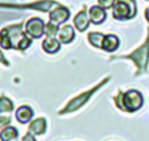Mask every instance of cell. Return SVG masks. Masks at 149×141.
<instances>
[{"instance_id": "cell-7", "label": "cell", "mask_w": 149, "mask_h": 141, "mask_svg": "<svg viewBox=\"0 0 149 141\" xmlns=\"http://www.w3.org/2000/svg\"><path fill=\"white\" fill-rule=\"evenodd\" d=\"M70 16H71L70 9L63 7V5H59V7L54 8V9L50 12V21L56 22L58 25H59V24L65 22V21L70 18Z\"/></svg>"}, {"instance_id": "cell-12", "label": "cell", "mask_w": 149, "mask_h": 141, "mask_svg": "<svg viewBox=\"0 0 149 141\" xmlns=\"http://www.w3.org/2000/svg\"><path fill=\"white\" fill-rule=\"evenodd\" d=\"M119 44H120V41H119L118 37L114 35V34H107V35H105V38H103L102 47H101V49L107 52H114L119 47Z\"/></svg>"}, {"instance_id": "cell-17", "label": "cell", "mask_w": 149, "mask_h": 141, "mask_svg": "<svg viewBox=\"0 0 149 141\" xmlns=\"http://www.w3.org/2000/svg\"><path fill=\"white\" fill-rule=\"evenodd\" d=\"M13 102L5 95H0V114H9L13 111Z\"/></svg>"}, {"instance_id": "cell-2", "label": "cell", "mask_w": 149, "mask_h": 141, "mask_svg": "<svg viewBox=\"0 0 149 141\" xmlns=\"http://www.w3.org/2000/svg\"><path fill=\"white\" fill-rule=\"evenodd\" d=\"M114 59H128L135 63L137 68L136 76L144 73L148 68V62H149V30H148V37L145 42L139 47V49L134 50L131 54L128 55H122V56H116Z\"/></svg>"}, {"instance_id": "cell-19", "label": "cell", "mask_w": 149, "mask_h": 141, "mask_svg": "<svg viewBox=\"0 0 149 141\" xmlns=\"http://www.w3.org/2000/svg\"><path fill=\"white\" fill-rule=\"evenodd\" d=\"M116 0H98V5L102 7L103 9H113V7L115 5Z\"/></svg>"}, {"instance_id": "cell-6", "label": "cell", "mask_w": 149, "mask_h": 141, "mask_svg": "<svg viewBox=\"0 0 149 141\" xmlns=\"http://www.w3.org/2000/svg\"><path fill=\"white\" fill-rule=\"evenodd\" d=\"M45 30H46V25H45L43 20L39 17L29 18L25 24V33L30 38L39 39L45 34Z\"/></svg>"}, {"instance_id": "cell-1", "label": "cell", "mask_w": 149, "mask_h": 141, "mask_svg": "<svg viewBox=\"0 0 149 141\" xmlns=\"http://www.w3.org/2000/svg\"><path fill=\"white\" fill-rule=\"evenodd\" d=\"M114 102L118 106L119 110L124 111V113H135L139 108H141L143 103H144V97L139 90H127L126 93L119 92L118 94L114 97Z\"/></svg>"}, {"instance_id": "cell-11", "label": "cell", "mask_w": 149, "mask_h": 141, "mask_svg": "<svg viewBox=\"0 0 149 141\" xmlns=\"http://www.w3.org/2000/svg\"><path fill=\"white\" fill-rule=\"evenodd\" d=\"M89 22H90V18L86 16V9H81L73 18V25L74 28L77 29L79 31H85L89 26Z\"/></svg>"}, {"instance_id": "cell-10", "label": "cell", "mask_w": 149, "mask_h": 141, "mask_svg": "<svg viewBox=\"0 0 149 141\" xmlns=\"http://www.w3.org/2000/svg\"><path fill=\"white\" fill-rule=\"evenodd\" d=\"M15 115H16V119H17L18 123L26 124V123H30L31 122L34 113H33V108L29 107V106H21V107H18L17 110H16Z\"/></svg>"}, {"instance_id": "cell-4", "label": "cell", "mask_w": 149, "mask_h": 141, "mask_svg": "<svg viewBox=\"0 0 149 141\" xmlns=\"http://www.w3.org/2000/svg\"><path fill=\"white\" fill-rule=\"evenodd\" d=\"M137 13L135 0H116L113 7V17L115 20H130Z\"/></svg>"}, {"instance_id": "cell-22", "label": "cell", "mask_w": 149, "mask_h": 141, "mask_svg": "<svg viewBox=\"0 0 149 141\" xmlns=\"http://www.w3.org/2000/svg\"><path fill=\"white\" fill-rule=\"evenodd\" d=\"M0 63H1V64H4V65H9V62H8L7 59H5V56L4 55H3V52H1V50H0Z\"/></svg>"}, {"instance_id": "cell-9", "label": "cell", "mask_w": 149, "mask_h": 141, "mask_svg": "<svg viewBox=\"0 0 149 141\" xmlns=\"http://www.w3.org/2000/svg\"><path fill=\"white\" fill-rule=\"evenodd\" d=\"M106 9H103L100 5H93L89 8V18L93 24L100 25L106 20Z\"/></svg>"}, {"instance_id": "cell-23", "label": "cell", "mask_w": 149, "mask_h": 141, "mask_svg": "<svg viewBox=\"0 0 149 141\" xmlns=\"http://www.w3.org/2000/svg\"><path fill=\"white\" fill-rule=\"evenodd\" d=\"M145 18H147V21L149 22V7L145 9Z\"/></svg>"}, {"instance_id": "cell-8", "label": "cell", "mask_w": 149, "mask_h": 141, "mask_svg": "<svg viewBox=\"0 0 149 141\" xmlns=\"http://www.w3.org/2000/svg\"><path fill=\"white\" fill-rule=\"evenodd\" d=\"M47 129V122L45 118H37L34 119L33 122H30L29 124V128H28V132L34 136H41L46 132Z\"/></svg>"}, {"instance_id": "cell-13", "label": "cell", "mask_w": 149, "mask_h": 141, "mask_svg": "<svg viewBox=\"0 0 149 141\" xmlns=\"http://www.w3.org/2000/svg\"><path fill=\"white\" fill-rule=\"evenodd\" d=\"M74 38V30L71 25H63L59 29L58 33V39L60 43H71Z\"/></svg>"}, {"instance_id": "cell-14", "label": "cell", "mask_w": 149, "mask_h": 141, "mask_svg": "<svg viewBox=\"0 0 149 141\" xmlns=\"http://www.w3.org/2000/svg\"><path fill=\"white\" fill-rule=\"evenodd\" d=\"M42 50L47 54H55L60 50V42L59 39H55L52 37H47L43 42H42Z\"/></svg>"}, {"instance_id": "cell-21", "label": "cell", "mask_w": 149, "mask_h": 141, "mask_svg": "<svg viewBox=\"0 0 149 141\" xmlns=\"http://www.w3.org/2000/svg\"><path fill=\"white\" fill-rule=\"evenodd\" d=\"M21 141H37V140H36V137H34V135H31V133H29L28 132V133L22 137V140Z\"/></svg>"}, {"instance_id": "cell-16", "label": "cell", "mask_w": 149, "mask_h": 141, "mask_svg": "<svg viewBox=\"0 0 149 141\" xmlns=\"http://www.w3.org/2000/svg\"><path fill=\"white\" fill-rule=\"evenodd\" d=\"M103 38H105V35H103L102 33H98V31H90V33L88 34L89 43L92 44V46L97 47V49H101V47H102Z\"/></svg>"}, {"instance_id": "cell-20", "label": "cell", "mask_w": 149, "mask_h": 141, "mask_svg": "<svg viewBox=\"0 0 149 141\" xmlns=\"http://www.w3.org/2000/svg\"><path fill=\"white\" fill-rule=\"evenodd\" d=\"M9 123H10V116L0 114V129H4L5 127L9 126Z\"/></svg>"}, {"instance_id": "cell-5", "label": "cell", "mask_w": 149, "mask_h": 141, "mask_svg": "<svg viewBox=\"0 0 149 141\" xmlns=\"http://www.w3.org/2000/svg\"><path fill=\"white\" fill-rule=\"evenodd\" d=\"M59 3L55 0H41V1L30 3V4L15 5V4H0V7H12V8H25V9H36L41 12H51L54 8L59 7Z\"/></svg>"}, {"instance_id": "cell-3", "label": "cell", "mask_w": 149, "mask_h": 141, "mask_svg": "<svg viewBox=\"0 0 149 141\" xmlns=\"http://www.w3.org/2000/svg\"><path fill=\"white\" fill-rule=\"evenodd\" d=\"M110 80V77H106V78H103L102 81H100L97 85H94V86L92 88V89L86 90V92L81 93V94H79L77 97L72 98V99L70 101V102L67 103V105L64 106V107L62 108V110H59V115H64V114H70V113H74V111H77L79 108H81L82 106L85 105V103L88 102V101L90 99V97H92L93 94H94L97 90H100L101 86H103V85L106 84V82Z\"/></svg>"}, {"instance_id": "cell-18", "label": "cell", "mask_w": 149, "mask_h": 141, "mask_svg": "<svg viewBox=\"0 0 149 141\" xmlns=\"http://www.w3.org/2000/svg\"><path fill=\"white\" fill-rule=\"evenodd\" d=\"M58 33H59V25H58L56 22L49 21V24L46 25V30H45V34H46L47 37H52V38H54V35H56Z\"/></svg>"}, {"instance_id": "cell-15", "label": "cell", "mask_w": 149, "mask_h": 141, "mask_svg": "<svg viewBox=\"0 0 149 141\" xmlns=\"http://www.w3.org/2000/svg\"><path fill=\"white\" fill-rule=\"evenodd\" d=\"M18 137V131L17 128L12 126L5 127L4 129H1L0 132V140L1 141H15Z\"/></svg>"}]
</instances>
